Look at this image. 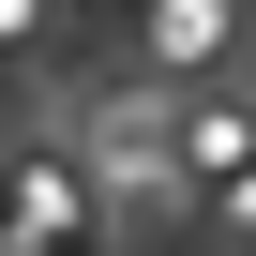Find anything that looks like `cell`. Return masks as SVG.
Listing matches in <instances>:
<instances>
[{"mask_svg":"<svg viewBox=\"0 0 256 256\" xmlns=\"http://www.w3.org/2000/svg\"><path fill=\"white\" fill-rule=\"evenodd\" d=\"M16 226L76 241V226H90V181H76V166H16Z\"/></svg>","mask_w":256,"mask_h":256,"instance_id":"1","label":"cell"},{"mask_svg":"<svg viewBox=\"0 0 256 256\" xmlns=\"http://www.w3.org/2000/svg\"><path fill=\"white\" fill-rule=\"evenodd\" d=\"M151 46H166V60H211V46H226V0H166Z\"/></svg>","mask_w":256,"mask_h":256,"instance_id":"2","label":"cell"},{"mask_svg":"<svg viewBox=\"0 0 256 256\" xmlns=\"http://www.w3.org/2000/svg\"><path fill=\"white\" fill-rule=\"evenodd\" d=\"M16 30H46V0H0V46H16Z\"/></svg>","mask_w":256,"mask_h":256,"instance_id":"3","label":"cell"}]
</instances>
